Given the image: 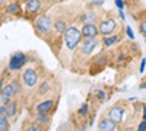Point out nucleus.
I'll return each mask as SVG.
<instances>
[{
    "label": "nucleus",
    "instance_id": "1",
    "mask_svg": "<svg viewBox=\"0 0 146 131\" xmlns=\"http://www.w3.org/2000/svg\"><path fill=\"white\" fill-rule=\"evenodd\" d=\"M82 37H83V35H82V31H79V29L75 28V26H67V29H66L64 34H63V38H64L66 47H67L70 51H73V50H75L76 47L79 45Z\"/></svg>",
    "mask_w": 146,
    "mask_h": 131
},
{
    "label": "nucleus",
    "instance_id": "2",
    "mask_svg": "<svg viewBox=\"0 0 146 131\" xmlns=\"http://www.w3.org/2000/svg\"><path fill=\"white\" fill-rule=\"evenodd\" d=\"M22 80L27 88H35L38 83V73L34 68H27L22 74Z\"/></svg>",
    "mask_w": 146,
    "mask_h": 131
},
{
    "label": "nucleus",
    "instance_id": "3",
    "mask_svg": "<svg viewBox=\"0 0 146 131\" xmlns=\"http://www.w3.org/2000/svg\"><path fill=\"white\" fill-rule=\"evenodd\" d=\"M35 28H36V31H38L40 34H48L50 29H51V20H50V18L45 16V15L38 16L36 20H35Z\"/></svg>",
    "mask_w": 146,
    "mask_h": 131
},
{
    "label": "nucleus",
    "instance_id": "4",
    "mask_svg": "<svg viewBox=\"0 0 146 131\" xmlns=\"http://www.w3.org/2000/svg\"><path fill=\"white\" fill-rule=\"evenodd\" d=\"M27 63V57L23 53H15L13 55L10 57L9 61V68L10 70H19L23 67V64Z\"/></svg>",
    "mask_w": 146,
    "mask_h": 131
},
{
    "label": "nucleus",
    "instance_id": "5",
    "mask_svg": "<svg viewBox=\"0 0 146 131\" xmlns=\"http://www.w3.org/2000/svg\"><path fill=\"white\" fill-rule=\"evenodd\" d=\"M115 28H117V23H115V20H114V19H107V20H102V22L100 23V26H98L100 34H101V35H104V37H108V35H111V34L115 31Z\"/></svg>",
    "mask_w": 146,
    "mask_h": 131
},
{
    "label": "nucleus",
    "instance_id": "6",
    "mask_svg": "<svg viewBox=\"0 0 146 131\" xmlns=\"http://www.w3.org/2000/svg\"><path fill=\"white\" fill-rule=\"evenodd\" d=\"M18 90H19V86H18V83H16V82L9 83L7 86L3 88V92H2V101H3L5 103L10 102V98L13 96L15 93H18Z\"/></svg>",
    "mask_w": 146,
    "mask_h": 131
},
{
    "label": "nucleus",
    "instance_id": "7",
    "mask_svg": "<svg viewBox=\"0 0 146 131\" xmlns=\"http://www.w3.org/2000/svg\"><path fill=\"white\" fill-rule=\"evenodd\" d=\"M100 34L98 26H95V23H83L82 26V35L85 38H95Z\"/></svg>",
    "mask_w": 146,
    "mask_h": 131
},
{
    "label": "nucleus",
    "instance_id": "8",
    "mask_svg": "<svg viewBox=\"0 0 146 131\" xmlns=\"http://www.w3.org/2000/svg\"><path fill=\"white\" fill-rule=\"evenodd\" d=\"M96 45H98V39L95 38H88V39H85L82 42V47H80V51L83 54H91L95 48H96Z\"/></svg>",
    "mask_w": 146,
    "mask_h": 131
},
{
    "label": "nucleus",
    "instance_id": "9",
    "mask_svg": "<svg viewBox=\"0 0 146 131\" xmlns=\"http://www.w3.org/2000/svg\"><path fill=\"white\" fill-rule=\"evenodd\" d=\"M123 114H124L123 108H120V106H114V108L110 109L108 118H111V120H113L115 124H118V122L123 121Z\"/></svg>",
    "mask_w": 146,
    "mask_h": 131
},
{
    "label": "nucleus",
    "instance_id": "10",
    "mask_svg": "<svg viewBox=\"0 0 146 131\" xmlns=\"http://www.w3.org/2000/svg\"><path fill=\"white\" fill-rule=\"evenodd\" d=\"M98 130L100 131H114L115 130V122L111 120V118H104V120H101L100 124H98Z\"/></svg>",
    "mask_w": 146,
    "mask_h": 131
},
{
    "label": "nucleus",
    "instance_id": "11",
    "mask_svg": "<svg viewBox=\"0 0 146 131\" xmlns=\"http://www.w3.org/2000/svg\"><path fill=\"white\" fill-rule=\"evenodd\" d=\"M53 106H54V101H51V99L44 101V102L36 105V112L38 114H48L53 109Z\"/></svg>",
    "mask_w": 146,
    "mask_h": 131
},
{
    "label": "nucleus",
    "instance_id": "12",
    "mask_svg": "<svg viewBox=\"0 0 146 131\" xmlns=\"http://www.w3.org/2000/svg\"><path fill=\"white\" fill-rule=\"evenodd\" d=\"M41 7V3L40 0H28L27 2V10L29 13H35V12H38Z\"/></svg>",
    "mask_w": 146,
    "mask_h": 131
},
{
    "label": "nucleus",
    "instance_id": "13",
    "mask_svg": "<svg viewBox=\"0 0 146 131\" xmlns=\"http://www.w3.org/2000/svg\"><path fill=\"white\" fill-rule=\"evenodd\" d=\"M95 19H96L95 12H86L85 15L80 16V22H83V23H94Z\"/></svg>",
    "mask_w": 146,
    "mask_h": 131
},
{
    "label": "nucleus",
    "instance_id": "14",
    "mask_svg": "<svg viewBox=\"0 0 146 131\" xmlns=\"http://www.w3.org/2000/svg\"><path fill=\"white\" fill-rule=\"evenodd\" d=\"M9 117L6 115V112H0V131H7L9 128Z\"/></svg>",
    "mask_w": 146,
    "mask_h": 131
},
{
    "label": "nucleus",
    "instance_id": "15",
    "mask_svg": "<svg viewBox=\"0 0 146 131\" xmlns=\"http://www.w3.org/2000/svg\"><path fill=\"white\" fill-rule=\"evenodd\" d=\"M15 114H16V103H15L13 101L7 102V105H6V115H7L9 118H13Z\"/></svg>",
    "mask_w": 146,
    "mask_h": 131
},
{
    "label": "nucleus",
    "instance_id": "16",
    "mask_svg": "<svg viewBox=\"0 0 146 131\" xmlns=\"http://www.w3.org/2000/svg\"><path fill=\"white\" fill-rule=\"evenodd\" d=\"M35 122L36 124H42V125H48L50 124V117L47 114H38L35 117Z\"/></svg>",
    "mask_w": 146,
    "mask_h": 131
},
{
    "label": "nucleus",
    "instance_id": "17",
    "mask_svg": "<svg viewBox=\"0 0 146 131\" xmlns=\"http://www.w3.org/2000/svg\"><path fill=\"white\" fill-rule=\"evenodd\" d=\"M118 41H120V37H118V35H113V37H105V38H104V45H105V47H111V45L117 44Z\"/></svg>",
    "mask_w": 146,
    "mask_h": 131
},
{
    "label": "nucleus",
    "instance_id": "18",
    "mask_svg": "<svg viewBox=\"0 0 146 131\" xmlns=\"http://www.w3.org/2000/svg\"><path fill=\"white\" fill-rule=\"evenodd\" d=\"M54 29H56L58 34H64V31L67 29L66 22H64V20H57V22L54 23Z\"/></svg>",
    "mask_w": 146,
    "mask_h": 131
},
{
    "label": "nucleus",
    "instance_id": "19",
    "mask_svg": "<svg viewBox=\"0 0 146 131\" xmlns=\"http://www.w3.org/2000/svg\"><path fill=\"white\" fill-rule=\"evenodd\" d=\"M6 10L9 12V13H12V15H16V13H19V5L18 3H12V5H9L6 7Z\"/></svg>",
    "mask_w": 146,
    "mask_h": 131
},
{
    "label": "nucleus",
    "instance_id": "20",
    "mask_svg": "<svg viewBox=\"0 0 146 131\" xmlns=\"http://www.w3.org/2000/svg\"><path fill=\"white\" fill-rule=\"evenodd\" d=\"M25 131H42L38 125H28L27 128H25Z\"/></svg>",
    "mask_w": 146,
    "mask_h": 131
},
{
    "label": "nucleus",
    "instance_id": "21",
    "mask_svg": "<svg viewBox=\"0 0 146 131\" xmlns=\"http://www.w3.org/2000/svg\"><path fill=\"white\" fill-rule=\"evenodd\" d=\"M139 29H140V32L146 37V20H142V22H140V28H139Z\"/></svg>",
    "mask_w": 146,
    "mask_h": 131
},
{
    "label": "nucleus",
    "instance_id": "22",
    "mask_svg": "<svg viewBox=\"0 0 146 131\" xmlns=\"http://www.w3.org/2000/svg\"><path fill=\"white\" fill-rule=\"evenodd\" d=\"M126 34H127V37H129L130 39H135V34H133V31H131V28H130V26H127V28H126Z\"/></svg>",
    "mask_w": 146,
    "mask_h": 131
},
{
    "label": "nucleus",
    "instance_id": "23",
    "mask_svg": "<svg viewBox=\"0 0 146 131\" xmlns=\"http://www.w3.org/2000/svg\"><path fill=\"white\" fill-rule=\"evenodd\" d=\"M79 114L86 115V114H88V105H82V106H80V109H79Z\"/></svg>",
    "mask_w": 146,
    "mask_h": 131
},
{
    "label": "nucleus",
    "instance_id": "24",
    "mask_svg": "<svg viewBox=\"0 0 146 131\" xmlns=\"http://www.w3.org/2000/svg\"><path fill=\"white\" fill-rule=\"evenodd\" d=\"M107 61V57L105 55H100L98 58H96V63H98V64H104Z\"/></svg>",
    "mask_w": 146,
    "mask_h": 131
},
{
    "label": "nucleus",
    "instance_id": "25",
    "mask_svg": "<svg viewBox=\"0 0 146 131\" xmlns=\"http://www.w3.org/2000/svg\"><path fill=\"white\" fill-rule=\"evenodd\" d=\"M137 131H146V120H143L140 122V125L137 127Z\"/></svg>",
    "mask_w": 146,
    "mask_h": 131
},
{
    "label": "nucleus",
    "instance_id": "26",
    "mask_svg": "<svg viewBox=\"0 0 146 131\" xmlns=\"http://www.w3.org/2000/svg\"><path fill=\"white\" fill-rule=\"evenodd\" d=\"M45 90H48V83H42L40 88V93H45Z\"/></svg>",
    "mask_w": 146,
    "mask_h": 131
},
{
    "label": "nucleus",
    "instance_id": "27",
    "mask_svg": "<svg viewBox=\"0 0 146 131\" xmlns=\"http://www.w3.org/2000/svg\"><path fill=\"white\" fill-rule=\"evenodd\" d=\"M114 2H115V5H117V7H118L120 10L124 7V3H123V0H114Z\"/></svg>",
    "mask_w": 146,
    "mask_h": 131
},
{
    "label": "nucleus",
    "instance_id": "28",
    "mask_svg": "<svg viewBox=\"0 0 146 131\" xmlns=\"http://www.w3.org/2000/svg\"><path fill=\"white\" fill-rule=\"evenodd\" d=\"M145 66H146V60L143 58V60H142V64H140V73H143V71H145Z\"/></svg>",
    "mask_w": 146,
    "mask_h": 131
},
{
    "label": "nucleus",
    "instance_id": "29",
    "mask_svg": "<svg viewBox=\"0 0 146 131\" xmlns=\"http://www.w3.org/2000/svg\"><path fill=\"white\" fill-rule=\"evenodd\" d=\"M98 96H100V99H101V101H104V99L107 98V95H105L104 92H98Z\"/></svg>",
    "mask_w": 146,
    "mask_h": 131
},
{
    "label": "nucleus",
    "instance_id": "30",
    "mask_svg": "<svg viewBox=\"0 0 146 131\" xmlns=\"http://www.w3.org/2000/svg\"><path fill=\"white\" fill-rule=\"evenodd\" d=\"M143 120H146V106H143Z\"/></svg>",
    "mask_w": 146,
    "mask_h": 131
},
{
    "label": "nucleus",
    "instance_id": "31",
    "mask_svg": "<svg viewBox=\"0 0 146 131\" xmlns=\"http://www.w3.org/2000/svg\"><path fill=\"white\" fill-rule=\"evenodd\" d=\"M118 15H120V18H121V19H124V18H126V16H124V13H123V10H120V13H118Z\"/></svg>",
    "mask_w": 146,
    "mask_h": 131
},
{
    "label": "nucleus",
    "instance_id": "32",
    "mask_svg": "<svg viewBox=\"0 0 146 131\" xmlns=\"http://www.w3.org/2000/svg\"><path fill=\"white\" fill-rule=\"evenodd\" d=\"M2 92H3V85L0 83V98H2Z\"/></svg>",
    "mask_w": 146,
    "mask_h": 131
},
{
    "label": "nucleus",
    "instance_id": "33",
    "mask_svg": "<svg viewBox=\"0 0 146 131\" xmlns=\"http://www.w3.org/2000/svg\"><path fill=\"white\" fill-rule=\"evenodd\" d=\"M140 89H146V82H145V83H142V85H140Z\"/></svg>",
    "mask_w": 146,
    "mask_h": 131
},
{
    "label": "nucleus",
    "instance_id": "34",
    "mask_svg": "<svg viewBox=\"0 0 146 131\" xmlns=\"http://www.w3.org/2000/svg\"><path fill=\"white\" fill-rule=\"evenodd\" d=\"M3 2H5V0H0V5H2V3H3Z\"/></svg>",
    "mask_w": 146,
    "mask_h": 131
}]
</instances>
